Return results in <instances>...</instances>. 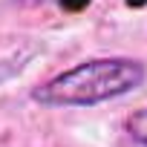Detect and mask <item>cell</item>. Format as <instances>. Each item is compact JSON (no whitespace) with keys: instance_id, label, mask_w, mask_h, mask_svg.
Here are the masks:
<instances>
[{"instance_id":"6da1fadb","label":"cell","mask_w":147,"mask_h":147,"mask_svg":"<svg viewBox=\"0 0 147 147\" xmlns=\"http://www.w3.org/2000/svg\"><path fill=\"white\" fill-rule=\"evenodd\" d=\"M144 78H147V66L136 58H124V55L90 58L38 84L32 90V101L49 110L95 107L138 90Z\"/></svg>"},{"instance_id":"7a4b0ae2","label":"cell","mask_w":147,"mask_h":147,"mask_svg":"<svg viewBox=\"0 0 147 147\" xmlns=\"http://www.w3.org/2000/svg\"><path fill=\"white\" fill-rule=\"evenodd\" d=\"M124 127H127V136H130L136 144L147 147V107H141V110H136L133 115H127Z\"/></svg>"},{"instance_id":"3957f363","label":"cell","mask_w":147,"mask_h":147,"mask_svg":"<svg viewBox=\"0 0 147 147\" xmlns=\"http://www.w3.org/2000/svg\"><path fill=\"white\" fill-rule=\"evenodd\" d=\"M20 3H26V6H38V3H55V6H66L69 0H20ZM81 3H90V0H78V6Z\"/></svg>"}]
</instances>
